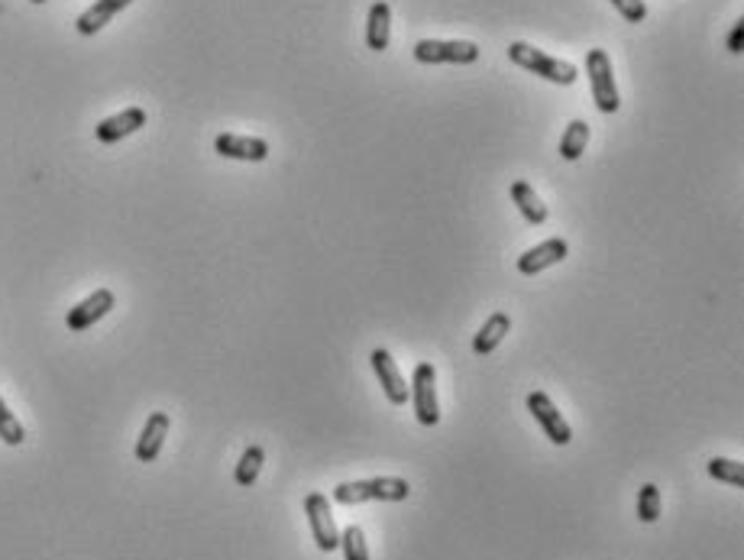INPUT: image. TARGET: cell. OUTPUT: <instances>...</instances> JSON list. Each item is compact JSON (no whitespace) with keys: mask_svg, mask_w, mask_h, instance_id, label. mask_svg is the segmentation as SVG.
Returning <instances> with one entry per match:
<instances>
[{"mask_svg":"<svg viewBox=\"0 0 744 560\" xmlns=\"http://www.w3.org/2000/svg\"><path fill=\"white\" fill-rule=\"evenodd\" d=\"M411 496L408 480L398 476H376V480H356V483H340L334 489V499L340 505H360V502H402Z\"/></svg>","mask_w":744,"mask_h":560,"instance_id":"obj_1","label":"cell"},{"mask_svg":"<svg viewBox=\"0 0 744 560\" xmlns=\"http://www.w3.org/2000/svg\"><path fill=\"white\" fill-rule=\"evenodd\" d=\"M638 518L644 525H654L660 518V489L654 483H644L638 493Z\"/></svg>","mask_w":744,"mask_h":560,"instance_id":"obj_23","label":"cell"},{"mask_svg":"<svg viewBox=\"0 0 744 560\" xmlns=\"http://www.w3.org/2000/svg\"><path fill=\"white\" fill-rule=\"evenodd\" d=\"M169 425H172V421H169V415H165V412H153L146 418L140 437H136V460L153 463L162 454V444H165V437H169Z\"/></svg>","mask_w":744,"mask_h":560,"instance_id":"obj_13","label":"cell"},{"mask_svg":"<svg viewBox=\"0 0 744 560\" xmlns=\"http://www.w3.org/2000/svg\"><path fill=\"white\" fill-rule=\"evenodd\" d=\"M744 49V20H738L735 26H732V33H728V52H738Z\"/></svg>","mask_w":744,"mask_h":560,"instance_id":"obj_25","label":"cell"},{"mask_svg":"<svg viewBox=\"0 0 744 560\" xmlns=\"http://www.w3.org/2000/svg\"><path fill=\"white\" fill-rule=\"evenodd\" d=\"M508 331H512V318H508L505 311H495L492 318L482 324V331L473 337V353H479V357H489V353L505 340Z\"/></svg>","mask_w":744,"mask_h":560,"instance_id":"obj_16","label":"cell"},{"mask_svg":"<svg viewBox=\"0 0 744 560\" xmlns=\"http://www.w3.org/2000/svg\"><path fill=\"white\" fill-rule=\"evenodd\" d=\"M33 4H46V0H33Z\"/></svg>","mask_w":744,"mask_h":560,"instance_id":"obj_26","label":"cell"},{"mask_svg":"<svg viewBox=\"0 0 744 560\" xmlns=\"http://www.w3.org/2000/svg\"><path fill=\"white\" fill-rule=\"evenodd\" d=\"M408 399L415 402V415L424 428H434L440 421V405H437V370L434 363H418L415 376H411Z\"/></svg>","mask_w":744,"mask_h":560,"instance_id":"obj_5","label":"cell"},{"mask_svg":"<svg viewBox=\"0 0 744 560\" xmlns=\"http://www.w3.org/2000/svg\"><path fill=\"white\" fill-rule=\"evenodd\" d=\"M512 201L518 204L521 217H525L528 224H544L547 221V204L537 198V191L528 182H515L512 185Z\"/></svg>","mask_w":744,"mask_h":560,"instance_id":"obj_17","label":"cell"},{"mask_svg":"<svg viewBox=\"0 0 744 560\" xmlns=\"http://www.w3.org/2000/svg\"><path fill=\"white\" fill-rule=\"evenodd\" d=\"M305 512H308V522H311V531H314V544L330 554L340 548V531H337V522H334V512H330V502L324 493H311L305 499Z\"/></svg>","mask_w":744,"mask_h":560,"instance_id":"obj_6","label":"cell"},{"mask_svg":"<svg viewBox=\"0 0 744 560\" xmlns=\"http://www.w3.org/2000/svg\"><path fill=\"white\" fill-rule=\"evenodd\" d=\"M0 441L10 444V447H20L26 441V431H23V425L17 421V415H13L10 408H7L4 395H0Z\"/></svg>","mask_w":744,"mask_h":560,"instance_id":"obj_22","label":"cell"},{"mask_svg":"<svg viewBox=\"0 0 744 560\" xmlns=\"http://www.w3.org/2000/svg\"><path fill=\"white\" fill-rule=\"evenodd\" d=\"M612 7L622 13L628 23H641L647 17V4H644V0H612Z\"/></svg>","mask_w":744,"mask_h":560,"instance_id":"obj_24","label":"cell"},{"mask_svg":"<svg viewBox=\"0 0 744 560\" xmlns=\"http://www.w3.org/2000/svg\"><path fill=\"white\" fill-rule=\"evenodd\" d=\"M586 75L592 85V98L602 114H615L622 101H618V88H615V72H612V59L605 49H589L586 52Z\"/></svg>","mask_w":744,"mask_h":560,"instance_id":"obj_3","label":"cell"},{"mask_svg":"<svg viewBox=\"0 0 744 560\" xmlns=\"http://www.w3.org/2000/svg\"><path fill=\"white\" fill-rule=\"evenodd\" d=\"M263 463H266V450L259 447V444H253V447H246L243 450V457H240V463H237V486H253L256 480H259V470H263Z\"/></svg>","mask_w":744,"mask_h":560,"instance_id":"obj_19","label":"cell"},{"mask_svg":"<svg viewBox=\"0 0 744 560\" xmlns=\"http://www.w3.org/2000/svg\"><path fill=\"white\" fill-rule=\"evenodd\" d=\"M392 39V10L385 0H376L369 7V20H366V46L372 52H385Z\"/></svg>","mask_w":744,"mask_h":560,"instance_id":"obj_15","label":"cell"},{"mask_svg":"<svg viewBox=\"0 0 744 560\" xmlns=\"http://www.w3.org/2000/svg\"><path fill=\"white\" fill-rule=\"evenodd\" d=\"M586 143H589V124L586 120H573L567 133L560 136V156L567 162H576L586 153Z\"/></svg>","mask_w":744,"mask_h":560,"instance_id":"obj_18","label":"cell"},{"mask_svg":"<svg viewBox=\"0 0 744 560\" xmlns=\"http://www.w3.org/2000/svg\"><path fill=\"white\" fill-rule=\"evenodd\" d=\"M567 253H570L567 240H560V237L544 240V243H537V247H531L525 256H518V272L521 276H537V272H544L547 266L563 263Z\"/></svg>","mask_w":744,"mask_h":560,"instance_id":"obj_11","label":"cell"},{"mask_svg":"<svg viewBox=\"0 0 744 560\" xmlns=\"http://www.w3.org/2000/svg\"><path fill=\"white\" fill-rule=\"evenodd\" d=\"M110 308H114V292H110V289L91 292L85 302H78L75 308H68V318H65L68 331H75V334L88 331V327H94L101 318H107Z\"/></svg>","mask_w":744,"mask_h":560,"instance_id":"obj_8","label":"cell"},{"mask_svg":"<svg viewBox=\"0 0 744 560\" xmlns=\"http://www.w3.org/2000/svg\"><path fill=\"white\" fill-rule=\"evenodd\" d=\"M415 59L424 65H473L479 62V46L470 39H421Z\"/></svg>","mask_w":744,"mask_h":560,"instance_id":"obj_4","label":"cell"},{"mask_svg":"<svg viewBox=\"0 0 744 560\" xmlns=\"http://www.w3.org/2000/svg\"><path fill=\"white\" fill-rule=\"evenodd\" d=\"M133 4V0H94V4L81 13V17L75 20V30L81 33V36H94V33H101L104 26L117 17L120 10H127Z\"/></svg>","mask_w":744,"mask_h":560,"instance_id":"obj_14","label":"cell"},{"mask_svg":"<svg viewBox=\"0 0 744 560\" xmlns=\"http://www.w3.org/2000/svg\"><path fill=\"white\" fill-rule=\"evenodd\" d=\"M706 470L712 480H722L728 486H744V467L738 460H728V457H712L706 463Z\"/></svg>","mask_w":744,"mask_h":560,"instance_id":"obj_20","label":"cell"},{"mask_svg":"<svg viewBox=\"0 0 744 560\" xmlns=\"http://www.w3.org/2000/svg\"><path fill=\"white\" fill-rule=\"evenodd\" d=\"M340 548L347 560H369V548H366V535L360 525H350L340 531Z\"/></svg>","mask_w":744,"mask_h":560,"instance_id":"obj_21","label":"cell"},{"mask_svg":"<svg viewBox=\"0 0 744 560\" xmlns=\"http://www.w3.org/2000/svg\"><path fill=\"white\" fill-rule=\"evenodd\" d=\"M508 59H512L515 65H521V68H528V72H534V75L554 81V85H573V81L580 78V72H576L573 62L554 59V56H547V52L534 49L528 43H512V46H508Z\"/></svg>","mask_w":744,"mask_h":560,"instance_id":"obj_2","label":"cell"},{"mask_svg":"<svg viewBox=\"0 0 744 560\" xmlns=\"http://www.w3.org/2000/svg\"><path fill=\"white\" fill-rule=\"evenodd\" d=\"M369 363H372V370H376V376H379V386L385 392V399H389L392 405H405L408 402V386H405V376L398 373L392 353L376 347L369 353Z\"/></svg>","mask_w":744,"mask_h":560,"instance_id":"obj_9","label":"cell"},{"mask_svg":"<svg viewBox=\"0 0 744 560\" xmlns=\"http://www.w3.org/2000/svg\"><path fill=\"white\" fill-rule=\"evenodd\" d=\"M140 127H146V111L143 107H127V111H120L114 117H104L101 124L94 127V136H98L101 143H120Z\"/></svg>","mask_w":744,"mask_h":560,"instance_id":"obj_12","label":"cell"},{"mask_svg":"<svg viewBox=\"0 0 744 560\" xmlns=\"http://www.w3.org/2000/svg\"><path fill=\"white\" fill-rule=\"evenodd\" d=\"M214 149L224 159H240V162H263L269 156V143L259 136H240V133H220L214 140Z\"/></svg>","mask_w":744,"mask_h":560,"instance_id":"obj_10","label":"cell"},{"mask_svg":"<svg viewBox=\"0 0 744 560\" xmlns=\"http://www.w3.org/2000/svg\"><path fill=\"white\" fill-rule=\"evenodd\" d=\"M528 412L534 415V421L544 428V434H547L554 444L567 447V444L573 441L570 425L563 421V415L557 412V405L550 402V395H547V392H531V395H528Z\"/></svg>","mask_w":744,"mask_h":560,"instance_id":"obj_7","label":"cell"}]
</instances>
